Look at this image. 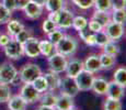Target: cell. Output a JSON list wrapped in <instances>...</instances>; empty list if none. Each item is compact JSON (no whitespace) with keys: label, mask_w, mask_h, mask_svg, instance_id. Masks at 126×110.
<instances>
[{"label":"cell","mask_w":126,"mask_h":110,"mask_svg":"<svg viewBox=\"0 0 126 110\" xmlns=\"http://www.w3.org/2000/svg\"><path fill=\"white\" fill-rule=\"evenodd\" d=\"M126 0H111V6L112 10H117V9H125Z\"/></svg>","instance_id":"42"},{"label":"cell","mask_w":126,"mask_h":110,"mask_svg":"<svg viewBox=\"0 0 126 110\" xmlns=\"http://www.w3.org/2000/svg\"><path fill=\"white\" fill-rule=\"evenodd\" d=\"M111 20L113 22L120 24H124L126 20V12L125 9H117V10H113L112 14H111Z\"/></svg>","instance_id":"32"},{"label":"cell","mask_w":126,"mask_h":110,"mask_svg":"<svg viewBox=\"0 0 126 110\" xmlns=\"http://www.w3.org/2000/svg\"><path fill=\"white\" fill-rule=\"evenodd\" d=\"M23 53L30 58H36L40 53V40L37 38L31 36L23 44Z\"/></svg>","instance_id":"9"},{"label":"cell","mask_w":126,"mask_h":110,"mask_svg":"<svg viewBox=\"0 0 126 110\" xmlns=\"http://www.w3.org/2000/svg\"><path fill=\"white\" fill-rule=\"evenodd\" d=\"M46 82H47V85H48V90H52V91H55L56 89H58L59 87V84H60V79L62 77L57 74V73H54V72H49L47 74L44 75Z\"/></svg>","instance_id":"19"},{"label":"cell","mask_w":126,"mask_h":110,"mask_svg":"<svg viewBox=\"0 0 126 110\" xmlns=\"http://www.w3.org/2000/svg\"><path fill=\"white\" fill-rule=\"evenodd\" d=\"M74 106H75V102H74V98L72 97L60 94L57 97L55 108H56V110H68L70 108H72Z\"/></svg>","instance_id":"16"},{"label":"cell","mask_w":126,"mask_h":110,"mask_svg":"<svg viewBox=\"0 0 126 110\" xmlns=\"http://www.w3.org/2000/svg\"><path fill=\"white\" fill-rule=\"evenodd\" d=\"M31 1H33V2H35V3L40 4V6L44 7V6H45V2H46V0H31Z\"/></svg>","instance_id":"47"},{"label":"cell","mask_w":126,"mask_h":110,"mask_svg":"<svg viewBox=\"0 0 126 110\" xmlns=\"http://www.w3.org/2000/svg\"><path fill=\"white\" fill-rule=\"evenodd\" d=\"M23 28H24V25L19 20H9V22H7L8 34L10 36H12V38H13L16 33L20 32Z\"/></svg>","instance_id":"25"},{"label":"cell","mask_w":126,"mask_h":110,"mask_svg":"<svg viewBox=\"0 0 126 110\" xmlns=\"http://www.w3.org/2000/svg\"><path fill=\"white\" fill-rule=\"evenodd\" d=\"M1 3L3 4L9 11L13 12L16 10V0H2Z\"/></svg>","instance_id":"43"},{"label":"cell","mask_w":126,"mask_h":110,"mask_svg":"<svg viewBox=\"0 0 126 110\" xmlns=\"http://www.w3.org/2000/svg\"><path fill=\"white\" fill-rule=\"evenodd\" d=\"M12 12L9 11L3 4L0 2V24H7V22L11 20Z\"/></svg>","instance_id":"37"},{"label":"cell","mask_w":126,"mask_h":110,"mask_svg":"<svg viewBox=\"0 0 126 110\" xmlns=\"http://www.w3.org/2000/svg\"><path fill=\"white\" fill-rule=\"evenodd\" d=\"M57 95L54 94V91L52 90H47V91L43 92V95H41L38 101L41 102V105L43 106H49V107H55L57 101Z\"/></svg>","instance_id":"20"},{"label":"cell","mask_w":126,"mask_h":110,"mask_svg":"<svg viewBox=\"0 0 126 110\" xmlns=\"http://www.w3.org/2000/svg\"><path fill=\"white\" fill-rule=\"evenodd\" d=\"M55 51V45L50 43L48 40H43L40 41V53L45 57H48L54 53Z\"/></svg>","instance_id":"23"},{"label":"cell","mask_w":126,"mask_h":110,"mask_svg":"<svg viewBox=\"0 0 126 110\" xmlns=\"http://www.w3.org/2000/svg\"><path fill=\"white\" fill-rule=\"evenodd\" d=\"M93 20H95L96 22H99V23L102 25V28L104 29L106 25H108L109 23H110L111 21V14L110 12H105V11H98L95 10L93 12V14H92V18Z\"/></svg>","instance_id":"21"},{"label":"cell","mask_w":126,"mask_h":110,"mask_svg":"<svg viewBox=\"0 0 126 110\" xmlns=\"http://www.w3.org/2000/svg\"><path fill=\"white\" fill-rule=\"evenodd\" d=\"M99 58H100L101 69H110L116 63V57L106 54V53H103V52L99 55Z\"/></svg>","instance_id":"22"},{"label":"cell","mask_w":126,"mask_h":110,"mask_svg":"<svg viewBox=\"0 0 126 110\" xmlns=\"http://www.w3.org/2000/svg\"><path fill=\"white\" fill-rule=\"evenodd\" d=\"M58 89L60 90V94L67 95V96H70L72 98L76 97L78 95V92L80 91L78 89V87H77L76 82H75L74 78H70L67 76H65L64 78L60 79V84H59Z\"/></svg>","instance_id":"6"},{"label":"cell","mask_w":126,"mask_h":110,"mask_svg":"<svg viewBox=\"0 0 126 110\" xmlns=\"http://www.w3.org/2000/svg\"><path fill=\"white\" fill-rule=\"evenodd\" d=\"M82 69H83V62L78 60V58H72L67 63L65 72H66L67 77L75 78Z\"/></svg>","instance_id":"14"},{"label":"cell","mask_w":126,"mask_h":110,"mask_svg":"<svg viewBox=\"0 0 126 110\" xmlns=\"http://www.w3.org/2000/svg\"><path fill=\"white\" fill-rule=\"evenodd\" d=\"M71 26L76 31L86 30L87 26H88V20H87V18H84L83 16H76V17H74Z\"/></svg>","instance_id":"29"},{"label":"cell","mask_w":126,"mask_h":110,"mask_svg":"<svg viewBox=\"0 0 126 110\" xmlns=\"http://www.w3.org/2000/svg\"><path fill=\"white\" fill-rule=\"evenodd\" d=\"M103 30H104V32L108 34L109 39L111 41L116 42L120 39H122L123 35H124V24H120V23L111 21Z\"/></svg>","instance_id":"10"},{"label":"cell","mask_w":126,"mask_h":110,"mask_svg":"<svg viewBox=\"0 0 126 110\" xmlns=\"http://www.w3.org/2000/svg\"><path fill=\"white\" fill-rule=\"evenodd\" d=\"M87 28H89V31L92 33H96V32H99V31L103 30L102 25H101L99 22H96L95 20H93V19L88 21V26H87Z\"/></svg>","instance_id":"41"},{"label":"cell","mask_w":126,"mask_h":110,"mask_svg":"<svg viewBox=\"0 0 126 110\" xmlns=\"http://www.w3.org/2000/svg\"><path fill=\"white\" fill-rule=\"evenodd\" d=\"M56 28H57V25L53 21H50L49 19H45V20L43 21L42 30H43V32H44L45 34H48L49 32H52V31L55 30Z\"/></svg>","instance_id":"40"},{"label":"cell","mask_w":126,"mask_h":110,"mask_svg":"<svg viewBox=\"0 0 126 110\" xmlns=\"http://www.w3.org/2000/svg\"><path fill=\"white\" fill-rule=\"evenodd\" d=\"M48 66H49V70L50 72L57 73V74H60V73L65 72L67 66V61L66 56L60 54V53H53L50 56H48Z\"/></svg>","instance_id":"4"},{"label":"cell","mask_w":126,"mask_h":110,"mask_svg":"<svg viewBox=\"0 0 126 110\" xmlns=\"http://www.w3.org/2000/svg\"><path fill=\"white\" fill-rule=\"evenodd\" d=\"M74 12L70 11L69 9L63 8L62 10L58 11L56 25L58 29H69L71 28L72 20H74Z\"/></svg>","instance_id":"11"},{"label":"cell","mask_w":126,"mask_h":110,"mask_svg":"<svg viewBox=\"0 0 126 110\" xmlns=\"http://www.w3.org/2000/svg\"><path fill=\"white\" fill-rule=\"evenodd\" d=\"M78 48V40L71 35H64L63 39L55 45V51L65 56H71Z\"/></svg>","instance_id":"1"},{"label":"cell","mask_w":126,"mask_h":110,"mask_svg":"<svg viewBox=\"0 0 126 110\" xmlns=\"http://www.w3.org/2000/svg\"><path fill=\"white\" fill-rule=\"evenodd\" d=\"M64 35H65V34L63 33L62 29L56 28L55 30H53L52 32H49L47 34V38H48V41H49L50 43H53L54 45H56V44L63 39V36H64Z\"/></svg>","instance_id":"34"},{"label":"cell","mask_w":126,"mask_h":110,"mask_svg":"<svg viewBox=\"0 0 126 110\" xmlns=\"http://www.w3.org/2000/svg\"><path fill=\"white\" fill-rule=\"evenodd\" d=\"M11 38L8 35V34H0V46L4 47L9 42H10Z\"/></svg>","instance_id":"45"},{"label":"cell","mask_w":126,"mask_h":110,"mask_svg":"<svg viewBox=\"0 0 126 110\" xmlns=\"http://www.w3.org/2000/svg\"><path fill=\"white\" fill-rule=\"evenodd\" d=\"M32 85L34 86V88L38 92H41V94H43V92H45L48 90V85H47V82H46L44 75H40L38 77H36L35 79L33 80Z\"/></svg>","instance_id":"28"},{"label":"cell","mask_w":126,"mask_h":110,"mask_svg":"<svg viewBox=\"0 0 126 110\" xmlns=\"http://www.w3.org/2000/svg\"><path fill=\"white\" fill-rule=\"evenodd\" d=\"M79 36L87 45L89 46H95V36H94V33L90 32V31H86V30H82V31H78Z\"/></svg>","instance_id":"31"},{"label":"cell","mask_w":126,"mask_h":110,"mask_svg":"<svg viewBox=\"0 0 126 110\" xmlns=\"http://www.w3.org/2000/svg\"><path fill=\"white\" fill-rule=\"evenodd\" d=\"M42 75V69L34 63H28L19 72V77L22 83H33L36 77Z\"/></svg>","instance_id":"3"},{"label":"cell","mask_w":126,"mask_h":110,"mask_svg":"<svg viewBox=\"0 0 126 110\" xmlns=\"http://www.w3.org/2000/svg\"><path fill=\"white\" fill-rule=\"evenodd\" d=\"M36 110H56L55 107H49V106H43V105H41L40 107H38Z\"/></svg>","instance_id":"46"},{"label":"cell","mask_w":126,"mask_h":110,"mask_svg":"<svg viewBox=\"0 0 126 110\" xmlns=\"http://www.w3.org/2000/svg\"><path fill=\"white\" fill-rule=\"evenodd\" d=\"M103 48V53H106L109 55H112L116 57L121 52V47L118 46V44H116L114 41H109L105 45L102 46Z\"/></svg>","instance_id":"27"},{"label":"cell","mask_w":126,"mask_h":110,"mask_svg":"<svg viewBox=\"0 0 126 110\" xmlns=\"http://www.w3.org/2000/svg\"><path fill=\"white\" fill-rule=\"evenodd\" d=\"M31 36H32V31H31V30H28V29H25V28H23L22 30L20 31V32L16 33V35L13 36V39H14L16 41H18L19 43L23 44L26 40H28L29 38H31Z\"/></svg>","instance_id":"36"},{"label":"cell","mask_w":126,"mask_h":110,"mask_svg":"<svg viewBox=\"0 0 126 110\" xmlns=\"http://www.w3.org/2000/svg\"><path fill=\"white\" fill-rule=\"evenodd\" d=\"M68 110H78V109H77V108H75V106H74V107H72V108H70V109H68Z\"/></svg>","instance_id":"48"},{"label":"cell","mask_w":126,"mask_h":110,"mask_svg":"<svg viewBox=\"0 0 126 110\" xmlns=\"http://www.w3.org/2000/svg\"><path fill=\"white\" fill-rule=\"evenodd\" d=\"M74 79L76 82V85L79 90H81V91H89V90H91L94 76L92 73L88 72L86 69H82Z\"/></svg>","instance_id":"5"},{"label":"cell","mask_w":126,"mask_h":110,"mask_svg":"<svg viewBox=\"0 0 126 110\" xmlns=\"http://www.w3.org/2000/svg\"><path fill=\"white\" fill-rule=\"evenodd\" d=\"M12 96L11 95V89L8 85L6 84H0V102H7L10 97Z\"/></svg>","instance_id":"35"},{"label":"cell","mask_w":126,"mask_h":110,"mask_svg":"<svg viewBox=\"0 0 126 110\" xmlns=\"http://www.w3.org/2000/svg\"><path fill=\"white\" fill-rule=\"evenodd\" d=\"M123 105L121 100L112 99L106 97L105 101L103 104V110H122Z\"/></svg>","instance_id":"30"},{"label":"cell","mask_w":126,"mask_h":110,"mask_svg":"<svg viewBox=\"0 0 126 110\" xmlns=\"http://www.w3.org/2000/svg\"><path fill=\"white\" fill-rule=\"evenodd\" d=\"M93 7L95 8V10H98V11L110 12L112 10L111 0H94Z\"/></svg>","instance_id":"33"},{"label":"cell","mask_w":126,"mask_h":110,"mask_svg":"<svg viewBox=\"0 0 126 110\" xmlns=\"http://www.w3.org/2000/svg\"><path fill=\"white\" fill-rule=\"evenodd\" d=\"M31 0H16V10H23Z\"/></svg>","instance_id":"44"},{"label":"cell","mask_w":126,"mask_h":110,"mask_svg":"<svg viewBox=\"0 0 126 110\" xmlns=\"http://www.w3.org/2000/svg\"><path fill=\"white\" fill-rule=\"evenodd\" d=\"M7 102H8L9 110H25L26 106H28V102H26L20 95L11 96L10 99Z\"/></svg>","instance_id":"17"},{"label":"cell","mask_w":126,"mask_h":110,"mask_svg":"<svg viewBox=\"0 0 126 110\" xmlns=\"http://www.w3.org/2000/svg\"><path fill=\"white\" fill-rule=\"evenodd\" d=\"M20 96L25 100L28 104H34V102L38 101L41 97V92L34 88L32 83H24L23 86L21 87L20 90Z\"/></svg>","instance_id":"8"},{"label":"cell","mask_w":126,"mask_h":110,"mask_svg":"<svg viewBox=\"0 0 126 110\" xmlns=\"http://www.w3.org/2000/svg\"><path fill=\"white\" fill-rule=\"evenodd\" d=\"M108 85H109V82L106 79L101 78V77H98V78L94 77L91 89L96 95H105L106 89H108Z\"/></svg>","instance_id":"18"},{"label":"cell","mask_w":126,"mask_h":110,"mask_svg":"<svg viewBox=\"0 0 126 110\" xmlns=\"http://www.w3.org/2000/svg\"><path fill=\"white\" fill-rule=\"evenodd\" d=\"M105 95L108 98L122 100V98L125 95V88L122 87L121 85H118L117 83H115L114 80H112V82H109Z\"/></svg>","instance_id":"12"},{"label":"cell","mask_w":126,"mask_h":110,"mask_svg":"<svg viewBox=\"0 0 126 110\" xmlns=\"http://www.w3.org/2000/svg\"><path fill=\"white\" fill-rule=\"evenodd\" d=\"M24 14L30 20H37L43 13V7L35 3L33 1H30L23 9Z\"/></svg>","instance_id":"13"},{"label":"cell","mask_w":126,"mask_h":110,"mask_svg":"<svg viewBox=\"0 0 126 110\" xmlns=\"http://www.w3.org/2000/svg\"><path fill=\"white\" fill-rule=\"evenodd\" d=\"M94 36H95V45L101 46V47H102L103 45H105L109 41H111L110 39H109L108 34L104 32V30L94 33Z\"/></svg>","instance_id":"38"},{"label":"cell","mask_w":126,"mask_h":110,"mask_svg":"<svg viewBox=\"0 0 126 110\" xmlns=\"http://www.w3.org/2000/svg\"><path fill=\"white\" fill-rule=\"evenodd\" d=\"M72 3L76 7L82 9V10H88L93 7L94 0H71Z\"/></svg>","instance_id":"39"},{"label":"cell","mask_w":126,"mask_h":110,"mask_svg":"<svg viewBox=\"0 0 126 110\" xmlns=\"http://www.w3.org/2000/svg\"><path fill=\"white\" fill-rule=\"evenodd\" d=\"M113 80L115 83H117L118 85H121L122 87L126 86V68L125 66H121L114 72L113 75Z\"/></svg>","instance_id":"26"},{"label":"cell","mask_w":126,"mask_h":110,"mask_svg":"<svg viewBox=\"0 0 126 110\" xmlns=\"http://www.w3.org/2000/svg\"><path fill=\"white\" fill-rule=\"evenodd\" d=\"M4 54L10 60H20L24 55L23 45L14 39H11L10 42L4 46Z\"/></svg>","instance_id":"7"},{"label":"cell","mask_w":126,"mask_h":110,"mask_svg":"<svg viewBox=\"0 0 126 110\" xmlns=\"http://www.w3.org/2000/svg\"><path fill=\"white\" fill-rule=\"evenodd\" d=\"M83 69L88 70V72L92 73V74L100 72L101 70V64H100L99 55H96V54L89 55L83 62Z\"/></svg>","instance_id":"15"},{"label":"cell","mask_w":126,"mask_h":110,"mask_svg":"<svg viewBox=\"0 0 126 110\" xmlns=\"http://www.w3.org/2000/svg\"><path fill=\"white\" fill-rule=\"evenodd\" d=\"M19 77V72L13 64L6 62L0 65V84H13Z\"/></svg>","instance_id":"2"},{"label":"cell","mask_w":126,"mask_h":110,"mask_svg":"<svg viewBox=\"0 0 126 110\" xmlns=\"http://www.w3.org/2000/svg\"><path fill=\"white\" fill-rule=\"evenodd\" d=\"M44 7L48 12H57L65 8V1L64 0H46Z\"/></svg>","instance_id":"24"}]
</instances>
